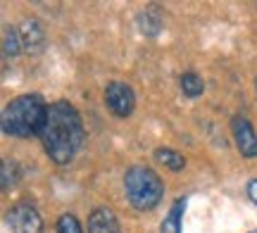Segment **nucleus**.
Instances as JSON below:
<instances>
[{
	"label": "nucleus",
	"mask_w": 257,
	"mask_h": 233,
	"mask_svg": "<svg viewBox=\"0 0 257 233\" xmlns=\"http://www.w3.org/2000/svg\"><path fill=\"white\" fill-rule=\"evenodd\" d=\"M83 121L76 107L67 100H57L48 107V119L41 133L46 155L55 164H69L83 145Z\"/></svg>",
	"instance_id": "1"
},
{
	"label": "nucleus",
	"mask_w": 257,
	"mask_h": 233,
	"mask_svg": "<svg viewBox=\"0 0 257 233\" xmlns=\"http://www.w3.org/2000/svg\"><path fill=\"white\" fill-rule=\"evenodd\" d=\"M48 107L50 105H46V100L36 93L19 95L3 107V117H0L3 131L15 138L41 136L48 119Z\"/></svg>",
	"instance_id": "2"
},
{
	"label": "nucleus",
	"mask_w": 257,
	"mask_h": 233,
	"mask_svg": "<svg viewBox=\"0 0 257 233\" xmlns=\"http://www.w3.org/2000/svg\"><path fill=\"white\" fill-rule=\"evenodd\" d=\"M124 190L134 209L150 212L160 205V200L165 195V183L157 176L155 169L146 167V164H134L124 176Z\"/></svg>",
	"instance_id": "3"
},
{
	"label": "nucleus",
	"mask_w": 257,
	"mask_h": 233,
	"mask_svg": "<svg viewBox=\"0 0 257 233\" xmlns=\"http://www.w3.org/2000/svg\"><path fill=\"white\" fill-rule=\"evenodd\" d=\"M105 105L114 117L126 119L136 110V95L131 91V86L124 81H112L105 86Z\"/></svg>",
	"instance_id": "4"
},
{
	"label": "nucleus",
	"mask_w": 257,
	"mask_h": 233,
	"mask_svg": "<svg viewBox=\"0 0 257 233\" xmlns=\"http://www.w3.org/2000/svg\"><path fill=\"white\" fill-rule=\"evenodd\" d=\"M8 226L12 233H43V219L29 202H17L8 212Z\"/></svg>",
	"instance_id": "5"
},
{
	"label": "nucleus",
	"mask_w": 257,
	"mask_h": 233,
	"mask_svg": "<svg viewBox=\"0 0 257 233\" xmlns=\"http://www.w3.org/2000/svg\"><path fill=\"white\" fill-rule=\"evenodd\" d=\"M231 133L236 140V148L243 157H257V136L255 129L245 117H233L231 119Z\"/></svg>",
	"instance_id": "6"
},
{
	"label": "nucleus",
	"mask_w": 257,
	"mask_h": 233,
	"mask_svg": "<svg viewBox=\"0 0 257 233\" xmlns=\"http://www.w3.org/2000/svg\"><path fill=\"white\" fill-rule=\"evenodd\" d=\"M19 38L27 53H41V48L46 46V29L38 19H24L19 24Z\"/></svg>",
	"instance_id": "7"
},
{
	"label": "nucleus",
	"mask_w": 257,
	"mask_h": 233,
	"mask_svg": "<svg viewBox=\"0 0 257 233\" xmlns=\"http://www.w3.org/2000/svg\"><path fill=\"white\" fill-rule=\"evenodd\" d=\"M88 233H121L119 219L107 207H98L88 214Z\"/></svg>",
	"instance_id": "8"
},
{
	"label": "nucleus",
	"mask_w": 257,
	"mask_h": 233,
	"mask_svg": "<svg viewBox=\"0 0 257 233\" xmlns=\"http://www.w3.org/2000/svg\"><path fill=\"white\" fill-rule=\"evenodd\" d=\"M136 24H138V29H141L143 36H157V34L162 31V27H165V15H162L160 8L150 5V8L138 12Z\"/></svg>",
	"instance_id": "9"
},
{
	"label": "nucleus",
	"mask_w": 257,
	"mask_h": 233,
	"mask_svg": "<svg viewBox=\"0 0 257 233\" xmlns=\"http://www.w3.org/2000/svg\"><path fill=\"white\" fill-rule=\"evenodd\" d=\"M184 209H186V197H176V202L172 205L169 214L165 216V221H162V226H160V233H181Z\"/></svg>",
	"instance_id": "10"
},
{
	"label": "nucleus",
	"mask_w": 257,
	"mask_h": 233,
	"mask_svg": "<svg viewBox=\"0 0 257 233\" xmlns=\"http://www.w3.org/2000/svg\"><path fill=\"white\" fill-rule=\"evenodd\" d=\"M155 159L160 164H165L167 169H172V171H181L186 167V159L184 155H179L176 150H169V148H157L155 150Z\"/></svg>",
	"instance_id": "11"
},
{
	"label": "nucleus",
	"mask_w": 257,
	"mask_h": 233,
	"mask_svg": "<svg viewBox=\"0 0 257 233\" xmlns=\"http://www.w3.org/2000/svg\"><path fill=\"white\" fill-rule=\"evenodd\" d=\"M179 84H181L184 95H188V98H198V95H202V91H205V81H202L195 72H186Z\"/></svg>",
	"instance_id": "12"
},
{
	"label": "nucleus",
	"mask_w": 257,
	"mask_h": 233,
	"mask_svg": "<svg viewBox=\"0 0 257 233\" xmlns=\"http://www.w3.org/2000/svg\"><path fill=\"white\" fill-rule=\"evenodd\" d=\"M3 50L8 57H17L22 50V38H19V29L15 27H5L3 31Z\"/></svg>",
	"instance_id": "13"
},
{
	"label": "nucleus",
	"mask_w": 257,
	"mask_h": 233,
	"mask_svg": "<svg viewBox=\"0 0 257 233\" xmlns=\"http://www.w3.org/2000/svg\"><path fill=\"white\" fill-rule=\"evenodd\" d=\"M0 181H3V190H10L12 186H17V181H19L17 162H12V159H5V162H3V176H0Z\"/></svg>",
	"instance_id": "14"
},
{
	"label": "nucleus",
	"mask_w": 257,
	"mask_h": 233,
	"mask_svg": "<svg viewBox=\"0 0 257 233\" xmlns=\"http://www.w3.org/2000/svg\"><path fill=\"white\" fill-rule=\"evenodd\" d=\"M57 233H83L81 224L74 214H62L57 219Z\"/></svg>",
	"instance_id": "15"
},
{
	"label": "nucleus",
	"mask_w": 257,
	"mask_h": 233,
	"mask_svg": "<svg viewBox=\"0 0 257 233\" xmlns=\"http://www.w3.org/2000/svg\"><path fill=\"white\" fill-rule=\"evenodd\" d=\"M248 197L257 205V178H252V181L248 183Z\"/></svg>",
	"instance_id": "16"
},
{
	"label": "nucleus",
	"mask_w": 257,
	"mask_h": 233,
	"mask_svg": "<svg viewBox=\"0 0 257 233\" xmlns=\"http://www.w3.org/2000/svg\"><path fill=\"white\" fill-rule=\"evenodd\" d=\"M250 233H257V228H255V231H250Z\"/></svg>",
	"instance_id": "17"
}]
</instances>
